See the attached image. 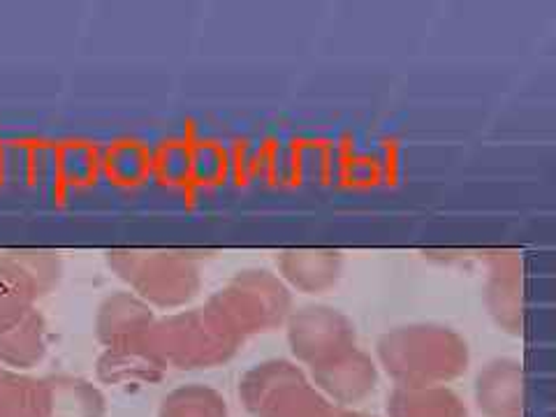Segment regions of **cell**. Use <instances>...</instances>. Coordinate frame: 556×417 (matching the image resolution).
Returning <instances> with one entry per match:
<instances>
[{
	"mask_svg": "<svg viewBox=\"0 0 556 417\" xmlns=\"http://www.w3.org/2000/svg\"><path fill=\"white\" fill-rule=\"evenodd\" d=\"M337 417H374V415L359 413V410H353V408H339V410H337Z\"/></svg>",
	"mask_w": 556,
	"mask_h": 417,
	"instance_id": "obj_19",
	"label": "cell"
},
{
	"mask_svg": "<svg viewBox=\"0 0 556 417\" xmlns=\"http://www.w3.org/2000/svg\"><path fill=\"white\" fill-rule=\"evenodd\" d=\"M476 406L484 417H525L527 380L515 357H496L484 364L473 386Z\"/></svg>",
	"mask_w": 556,
	"mask_h": 417,
	"instance_id": "obj_10",
	"label": "cell"
},
{
	"mask_svg": "<svg viewBox=\"0 0 556 417\" xmlns=\"http://www.w3.org/2000/svg\"><path fill=\"white\" fill-rule=\"evenodd\" d=\"M147 345L167 369L195 371L228 364L243 345L204 306L172 311L153 323Z\"/></svg>",
	"mask_w": 556,
	"mask_h": 417,
	"instance_id": "obj_4",
	"label": "cell"
},
{
	"mask_svg": "<svg viewBox=\"0 0 556 417\" xmlns=\"http://www.w3.org/2000/svg\"><path fill=\"white\" fill-rule=\"evenodd\" d=\"M49 417H104L108 402L100 388L79 376H47Z\"/></svg>",
	"mask_w": 556,
	"mask_h": 417,
	"instance_id": "obj_16",
	"label": "cell"
},
{
	"mask_svg": "<svg viewBox=\"0 0 556 417\" xmlns=\"http://www.w3.org/2000/svg\"><path fill=\"white\" fill-rule=\"evenodd\" d=\"M343 253L332 249H290L276 257V276L292 290L325 294L339 286L343 276Z\"/></svg>",
	"mask_w": 556,
	"mask_h": 417,
	"instance_id": "obj_12",
	"label": "cell"
},
{
	"mask_svg": "<svg viewBox=\"0 0 556 417\" xmlns=\"http://www.w3.org/2000/svg\"><path fill=\"white\" fill-rule=\"evenodd\" d=\"M484 308L503 334L525 332V267L515 251H492L484 257Z\"/></svg>",
	"mask_w": 556,
	"mask_h": 417,
	"instance_id": "obj_8",
	"label": "cell"
},
{
	"mask_svg": "<svg viewBox=\"0 0 556 417\" xmlns=\"http://www.w3.org/2000/svg\"><path fill=\"white\" fill-rule=\"evenodd\" d=\"M239 399L253 417H337L339 410L292 359L255 364L239 380Z\"/></svg>",
	"mask_w": 556,
	"mask_h": 417,
	"instance_id": "obj_5",
	"label": "cell"
},
{
	"mask_svg": "<svg viewBox=\"0 0 556 417\" xmlns=\"http://www.w3.org/2000/svg\"><path fill=\"white\" fill-rule=\"evenodd\" d=\"M376 364L394 388L450 386L471 367V348L447 325L408 323L376 341Z\"/></svg>",
	"mask_w": 556,
	"mask_h": 417,
	"instance_id": "obj_1",
	"label": "cell"
},
{
	"mask_svg": "<svg viewBox=\"0 0 556 417\" xmlns=\"http://www.w3.org/2000/svg\"><path fill=\"white\" fill-rule=\"evenodd\" d=\"M386 413L388 417H468L464 399L450 386L392 388Z\"/></svg>",
	"mask_w": 556,
	"mask_h": 417,
	"instance_id": "obj_15",
	"label": "cell"
},
{
	"mask_svg": "<svg viewBox=\"0 0 556 417\" xmlns=\"http://www.w3.org/2000/svg\"><path fill=\"white\" fill-rule=\"evenodd\" d=\"M155 320L159 316L147 302L130 290H118L108 294L96 311V339L104 348L142 341Z\"/></svg>",
	"mask_w": 556,
	"mask_h": 417,
	"instance_id": "obj_11",
	"label": "cell"
},
{
	"mask_svg": "<svg viewBox=\"0 0 556 417\" xmlns=\"http://www.w3.org/2000/svg\"><path fill=\"white\" fill-rule=\"evenodd\" d=\"M167 371L147 345V337L135 343L104 348L96 362V376L104 386H151L163 380Z\"/></svg>",
	"mask_w": 556,
	"mask_h": 417,
	"instance_id": "obj_13",
	"label": "cell"
},
{
	"mask_svg": "<svg viewBox=\"0 0 556 417\" xmlns=\"http://www.w3.org/2000/svg\"><path fill=\"white\" fill-rule=\"evenodd\" d=\"M0 417H49L45 378H33L0 364Z\"/></svg>",
	"mask_w": 556,
	"mask_h": 417,
	"instance_id": "obj_17",
	"label": "cell"
},
{
	"mask_svg": "<svg viewBox=\"0 0 556 417\" xmlns=\"http://www.w3.org/2000/svg\"><path fill=\"white\" fill-rule=\"evenodd\" d=\"M159 417H230V408L216 388L188 382L163 399Z\"/></svg>",
	"mask_w": 556,
	"mask_h": 417,
	"instance_id": "obj_18",
	"label": "cell"
},
{
	"mask_svg": "<svg viewBox=\"0 0 556 417\" xmlns=\"http://www.w3.org/2000/svg\"><path fill=\"white\" fill-rule=\"evenodd\" d=\"M286 337L294 362L304 364L308 371L357 348L355 323L343 311L327 304L292 308L286 320Z\"/></svg>",
	"mask_w": 556,
	"mask_h": 417,
	"instance_id": "obj_6",
	"label": "cell"
},
{
	"mask_svg": "<svg viewBox=\"0 0 556 417\" xmlns=\"http://www.w3.org/2000/svg\"><path fill=\"white\" fill-rule=\"evenodd\" d=\"M104 260L118 281L153 311H181L202 290L200 257L186 251L112 249Z\"/></svg>",
	"mask_w": 556,
	"mask_h": 417,
	"instance_id": "obj_2",
	"label": "cell"
},
{
	"mask_svg": "<svg viewBox=\"0 0 556 417\" xmlns=\"http://www.w3.org/2000/svg\"><path fill=\"white\" fill-rule=\"evenodd\" d=\"M204 308L247 343L257 334L283 327L292 311V292L274 271L249 267L237 271L228 283L204 302Z\"/></svg>",
	"mask_w": 556,
	"mask_h": 417,
	"instance_id": "obj_3",
	"label": "cell"
},
{
	"mask_svg": "<svg viewBox=\"0 0 556 417\" xmlns=\"http://www.w3.org/2000/svg\"><path fill=\"white\" fill-rule=\"evenodd\" d=\"M380 369L376 359L362 348L311 371V382L327 402L339 408H351L371 396L378 386Z\"/></svg>",
	"mask_w": 556,
	"mask_h": 417,
	"instance_id": "obj_9",
	"label": "cell"
},
{
	"mask_svg": "<svg viewBox=\"0 0 556 417\" xmlns=\"http://www.w3.org/2000/svg\"><path fill=\"white\" fill-rule=\"evenodd\" d=\"M61 278L63 263L56 253L22 249L0 255V323L38 308Z\"/></svg>",
	"mask_w": 556,
	"mask_h": 417,
	"instance_id": "obj_7",
	"label": "cell"
},
{
	"mask_svg": "<svg viewBox=\"0 0 556 417\" xmlns=\"http://www.w3.org/2000/svg\"><path fill=\"white\" fill-rule=\"evenodd\" d=\"M47 320L40 308L0 323V364L14 371H30L47 357Z\"/></svg>",
	"mask_w": 556,
	"mask_h": 417,
	"instance_id": "obj_14",
	"label": "cell"
}]
</instances>
